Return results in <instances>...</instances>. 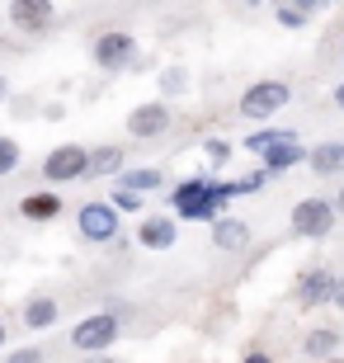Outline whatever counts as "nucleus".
<instances>
[{"mask_svg": "<svg viewBox=\"0 0 344 363\" xmlns=\"http://www.w3.org/2000/svg\"><path fill=\"white\" fill-rule=\"evenodd\" d=\"M306 170L316 179H340L344 175V142H316V147L306 151Z\"/></svg>", "mask_w": 344, "mask_h": 363, "instance_id": "ddd939ff", "label": "nucleus"}, {"mask_svg": "<svg viewBox=\"0 0 344 363\" xmlns=\"http://www.w3.org/2000/svg\"><path fill=\"white\" fill-rule=\"evenodd\" d=\"M335 203L331 199H321V194H311V199H297L292 203V213H288V231L297 236V241H326L335 231Z\"/></svg>", "mask_w": 344, "mask_h": 363, "instance_id": "f03ea898", "label": "nucleus"}, {"mask_svg": "<svg viewBox=\"0 0 344 363\" xmlns=\"http://www.w3.org/2000/svg\"><path fill=\"white\" fill-rule=\"evenodd\" d=\"M335 104H340V108H344V81H340V85H335Z\"/></svg>", "mask_w": 344, "mask_h": 363, "instance_id": "c85d7f7f", "label": "nucleus"}, {"mask_svg": "<svg viewBox=\"0 0 344 363\" xmlns=\"http://www.w3.org/2000/svg\"><path fill=\"white\" fill-rule=\"evenodd\" d=\"M118 227H123V217L113 213V203H109V199H90V203H80V208H76V231H80V241H85V245L118 241Z\"/></svg>", "mask_w": 344, "mask_h": 363, "instance_id": "20e7f679", "label": "nucleus"}, {"mask_svg": "<svg viewBox=\"0 0 344 363\" xmlns=\"http://www.w3.org/2000/svg\"><path fill=\"white\" fill-rule=\"evenodd\" d=\"M331 203H335V217H344V184H340V194H335Z\"/></svg>", "mask_w": 344, "mask_h": 363, "instance_id": "bb28decb", "label": "nucleus"}, {"mask_svg": "<svg viewBox=\"0 0 344 363\" xmlns=\"http://www.w3.org/2000/svg\"><path fill=\"white\" fill-rule=\"evenodd\" d=\"M288 104H292V85L278 81V76H265V81L245 85V90H240V99H236L240 118L260 123V128H269V118H274V113H283Z\"/></svg>", "mask_w": 344, "mask_h": 363, "instance_id": "f257e3e1", "label": "nucleus"}, {"mask_svg": "<svg viewBox=\"0 0 344 363\" xmlns=\"http://www.w3.org/2000/svg\"><path fill=\"white\" fill-rule=\"evenodd\" d=\"M311 14H316V0H302V5H297V0H283V5H274V19L283 28H306Z\"/></svg>", "mask_w": 344, "mask_h": 363, "instance_id": "aec40b11", "label": "nucleus"}, {"mask_svg": "<svg viewBox=\"0 0 344 363\" xmlns=\"http://www.w3.org/2000/svg\"><path fill=\"white\" fill-rule=\"evenodd\" d=\"M326 363H344V359H340V354H335V359H326Z\"/></svg>", "mask_w": 344, "mask_h": 363, "instance_id": "2f4dec72", "label": "nucleus"}, {"mask_svg": "<svg viewBox=\"0 0 344 363\" xmlns=\"http://www.w3.org/2000/svg\"><path fill=\"white\" fill-rule=\"evenodd\" d=\"M10 345V325H5V316H0V350Z\"/></svg>", "mask_w": 344, "mask_h": 363, "instance_id": "cd10ccee", "label": "nucleus"}, {"mask_svg": "<svg viewBox=\"0 0 344 363\" xmlns=\"http://www.w3.org/2000/svg\"><path fill=\"white\" fill-rule=\"evenodd\" d=\"M174 241H179V222L165 213H146L142 222H137V245L142 250H174Z\"/></svg>", "mask_w": 344, "mask_h": 363, "instance_id": "9d476101", "label": "nucleus"}, {"mask_svg": "<svg viewBox=\"0 0 344 363\" xmlns=\"http://www.w3.org/2000/svg\"><path fill=\"white\" fill-rule=\"evenodd\" d=\"M113 189H128V194L146 199V194L165 189V170H156V165H142V170H123V175L113 179Z\"/></svg>", "mask_w": 344, "mask_h": 363, "instance_id": "f3484780", "label": "nucleus"}, {"mask_svg": "<svg viewBox=\"0 0 344 363\" xmlns=\"http://www.w3.org/2000/svg\"><path fill=\"white\" fill-rule=\"evenodd\" d=\"M331 307L344 311V274H335V293H331Z\"/></svg>", "mask_w": 344, "mask_h": 363, "instance_id": "a878e982", "label": "nucleus"}, {"mask_svg": "<svg viewBox=\"0 0 344 363\" xmlns=\"http://www.w3.org/2000/svg\"><path fill=\"white\" fill-rule=\"evenodd\" d=\"M335 350H340V330L335 325H316V330L302 335V359H311V363L335 359Z\"/></svg>", "mask_w": 344, "mask_h": 363, "instance_id": "2eb2a0df", "label": "nucleus"}, {"mask_svg": "<svg viewBox=\"0 0 344 363\" xmlns=\"http://www.w3.org/2000/svg\"><path fill=\"white\" fill-rule=\"evenodd\" d=\"M57 321H62V302H57L52 293H33V297H24V307H19V325H24V330L43 335V330H52Z\"/></svg>", "mask_w": 344, "mask_h": 363, "instance_id": "9b49d317", "label": "nucleus"}, {"mask_svg": "<svg viewBox=\"0 0 344 363\" xmlns=\"http://www.w3.org/2000/svg\"><path fill=\"white\" fill-rule=\"evenodd\" d=\"M43 179L48 184H76V179H90V147L80 142H62L43 156Z\"/></svg>", "mask_w": 344, "mask_h": 363, "instance_id": "39448f33", "label": "nucleus"}, {"mask_svg": "<svg viewBox=\"0 0 344 363\" xmlns=\"http://www.w3.org/2000/svg\"><path fill=\"white\" fill-rule=\"evenodd\" d=\"M109 203H113V213H142L146 208V199H137V194H128V189H113V194H109Z\"/></svg>", "mask_w": 344, "mask_h": 363, "instance_id": "4be33fe9", "label": "nucleus"}, {"mask_svg": "<svg viewBox=\"0 0 344 363\" xmlns=\"http://www.w3.org/2000/svg\"><path fill=\"white\" fill-rule=\"evenodd\" d=\"M335 293V269H326V264H311V269L297 274V283H292V307L297 311H316L326 307Z\"/></svg>", "mask_w": 344, "mask_h": 363, "instance_id": "0eeeda50", "label": "nucleus"}, {"mask_svg": "<svg viewBox=\"0 0 344 363\" xmlns=\"http://www.w3.org/2000/svg\"><path fill=\"white\" fill-rule=\"evenodd\" d=\"M19 161H24V147H19V137H5V133H0V179L14 175V170H19Z\"/></svg>", "mask_w": 344, "mask_h": 363, "instance_id": "412c9836", "label": "nucleus"}, {"mask_svg": "<svg viewBox=\"0 0 344 363\" xmlns=\"http://www.w3.org/2000/svg\"><path fill=\"white\" fill-rule=\"evenodd\" d=\"M340 57H344V33H340Z\"/></svg>", "mask_w": 344, "mask_h": 363, "instance_id": "473e14b6", "label": "nucleus"}, {"mask_svg": "<svg viewBox=\"0 0 344 363\" xmlns=\"http://www.w3.org/2000/svg\"><path fill=\"white\" fill-rule=\"evenodd\" d=\"M302 133H292V128H255L250 137H245V151H255V156H265V151L283 147V142H297Z\"/></svg>", "mask_w": 344, "mask_h": 363, "instance_id": "6ab92c4d", "label": "nucleus"}, {"mask_svg": "<svg viewBox=\"0 0 344 363\" xmlns=\"http://www.w3.org/2000/svg\"><path fill=\"white\" fill-rule=\"evenodd\" d=\"M85 363H118V359H104V354H99V359H85Z\"/></svg>", "mask_w": 344, "mask_h": 363, "instance_id": "7c9ffc66", "label": "nucleus"}, {"mask_svg": "<svg viewBox=\"0 0 344 363\" xmlns=\"http://www.w3.org/2000/svg\"><path fill=\"white\" fill-rule=\"evenodd\" d=\"M128 156H123V147H113V142H104V147H90V179H118L123 170H128Z\"/></svg>", "mask_w": 344, "mask_h": 363, "instance_id": "a211bd4d", "label": "nucleus"}, {"mask_svg": "<svg viewBox=\"0 0 344 363\" xmlns=\"http://www.w3.org/2000/svg\"><path fill=\"white\" fill-rule=\"evenodd\" d=\"M62 213H67V199H62L57 189H38V194H24V199H19V217L33 222V227H48V222H57Z\"/></svg>", "mask_w": 344, "mask_h": 363, "instance_id": "f8f14e48", "label": "nucleus"}, {"mask_svg": "<svg viewBox=\"0 0 344 363\" xmlns=\"http://www.w3.org/2000/svg\"><path fill=\"white\" fill-rule=\"evenodd\" d=\"M5 363H48V350L43 345H28V350H14Z\"/></svg>", "mask_w": 344, "mask_h": 363, "instance_id": "b1692460", "label": "nucleus"}, {"mask_svg": "<svg viewBox=\"0 0 344 363\" xmlns=\"http://www.w3.org/2000/svg\"><path fill=\"white\" fill-rule=\"evenodd\" d=\"M240 363H274V354H269V350H245Z\"/></svg>", "mask_w": 344, "mask_h": 363, "instance_id": "393cba45", "label": "nucleus"}, {"mask_svg": "<svg viewBox=\"0 0 344 363\" xmlns=\"http://www.w3.org/2000/svg\"><path fill=\"white\" fill-rule=\"evenodd\" d=\"M165 133H170V104L165 99H146L128 113V137L133 142H156Z\"/></svg>", "mask_w": 344, "mask_h": 363, "instance_id": "6e6552de", "label": "nucleus"}, {"mask_svg": "<svg viewBox=\"0 0 344 363\" xmlns=\"http://www.w3.org/2000/svg\"><path fill=\"white\" fill-rule=\"evenodd\" d=\"M52 14H57L52 0H10V5H5V19H10L19 33H43V28L52 24Z\"/></svg>", "mask_w": 344, "mask_h": 363, "instance_id": "1a4fd4ad", "label": "nucleus"}, {"mask_svg": "<svg viewBox=\"0 0 344 363\" xmlns=\"http://www.w3.org/2000/svg\"><path fill=\"white\" fill-rule=\"evenodd\" d=\"M118 340H123V321L113 316V311H94V316H85V321L71 325V350L90 354V359L109 354Z\"/></svg>", "mask_w": 344, "mask_h": 363, "instance_id": "7ed1b4c3", "label": "nucleus"}, {"mask_svg": "<svg viewBox=\"0 0 344 363\" xmlns=\"http://www.w3.org/2000/svg\"><path fill=\"white\" fill-rule=\"evenodd\" d=\"M260 161H265V165H260V170H265V179H278L283 170H292V165H302V161H306V147H302V142H283V147L265 151Z\"/></svg>", "mask_w": 344, "mask_h": 363, "instance_id": "dca6fc26", "label": "nucleus"}, {"mask_svg": "<svg viewBox=\"0 0 344 363\" xmlns=\"http://www.w3.org/2000/svg\"><path fill=\"white\" fill-rule=\"evenodd\" d=\"M90 62L99 71H123L137 62V38L128 28H104V33H94L90 43Z\"/></svg>", "mask_w": 344, "mask_h": 363, "instance_id": "423d86ee", "label": "nucleus"}, {"mask_svg": "<svg viewBox=\"0 0 344 363\" xmlns=\"http://www.w3.org/2000/svg\"><path fill=\"white\" fill-rule=\"evenodd\" d=\"M245 245H250V222H240V217H217L212 222V250L240 255Z\"/></svg>", "mask_w": 344, "mask_h": 363, "instance_id": "4468645a", "label": "nucleus"}, {"mask_svg": "<svg viewBox=\"0 0 344 363\" xmlns=\"http://www.w3.org/2000/svg\"><path fill=\"white\" fill-rule=\"evenodd\" d=\"M5 94H10V81H5V76H0V99H5Z\"/></svg>", "mask_w": 344, "mask_h": 363, "instance_id": "c756f323", "label": "nucleus"}, {"mask_svg": "<svg viewBox=\"0 0 344 363\" xmlns=\"http://www.w3.org/2000/svg\"><path fill=\"white\" fill-rule=\"evenodd\" d=\"M203 156H208V165L217 170V165H226V156H231V142H222V137H208V142H203Z\"/></svg>", "mask_w": 344, "mask_h": 363, "instance_id": "5701e85b", "label": "nucleus"}]
</instances>
